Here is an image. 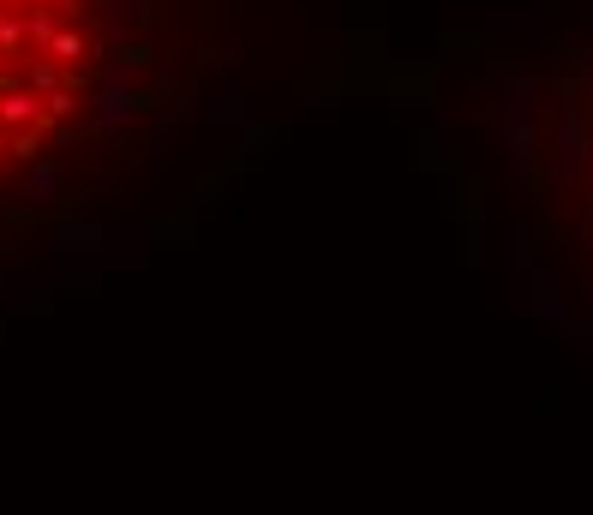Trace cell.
<instances>
[{"instance_id": "1", "label": "cell", "mask_w": 593, "mask_h": 515, "mask_svg": "<svg viewBox=\"0 0 593 515\" xmlns=\"http://www.w3.org/2000/svg\"><path fill=\"white\" fill-rule=\"evenodd\" d=\"M222 60V0H0V180L54 198L66 150L174 120Z\"/></svg>"}, {"instance_id": "2", "label": "cell", "mask_w": 593, "mask_h": 515, "mask_svg": "<svg viewBox=\"0 0 593 515\" xmlns=\"http://www.w3.org/2000/svg\"><path fill=\"white\" fill-rule=\"evenodd\" d=\"M552 150L570 186V222H576V246H593V48L582 42L558 84H552Z\"/></svg>"}]
</instances>
